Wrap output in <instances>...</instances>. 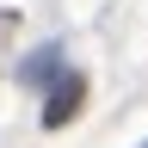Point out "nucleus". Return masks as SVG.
<instances>
[{
	"mask_svg": "<svg viewBox=\"0 0 148 148\" xmlns=\"http://www.w3.org/2000/svg\"><path fill=\"white\" fill-rule=\"evenodd\" d=\"M80 99H86V80H80V74H56V80H49V99H43V130L74 123Z\"/></svg>",
	"mask_w": 148,
	"mask_h": 148,
	"instance_id": "nucleus-1",
	"label": "nucleus"
},
{
	"mask_svg": "<svg viewBox=\"0 0 148 148\" xmlns=\"http://www.w3.org/2000/svg\"><path fill=\"white\" fill-rule=\"evenodd\" d=\"M18 74H25V80H49V74H56V43H49V49H37Z\"/></svg>",
	"mask_w": 148,
	"mask_h": 148,
	"instance_id": "nucleus-2",
	"label": "nucleus"
}]
</instances>
